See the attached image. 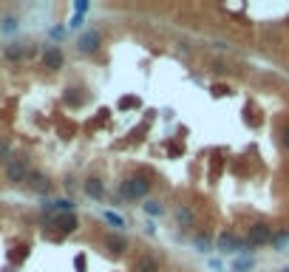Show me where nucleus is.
Listing matches in <instances>:
<instances>
[{
    "mask_svg": "<svg viewBox=\"0 0 289 272\" xmlns=\"http://www.w3.org/2000/svg\"><path fill=\"white\" fill-rule=\"evenodd\" d=\"M122 193L128 199H144V196L151 193V182L144 179V176H130V179L122 182Z\"/></svg>",
    "mask_w": 289,
    "mask_h": 272,
    "instance_id": "f257e3e1",
    "label": "nucleus"
},
{
    "mask_svg": "<svg viewBox=\"0 0 289 272\" xmlns=\"http://www.w3.org/2000/svg\"><path fill=\"white\" fill-rule=\"evenodd\" d=\"M29 159H12L9 162V167H6V176H9V182L12 185H23V182L29 179Z\"/></svg>",
    "mask_w": 289,
    "mask_h": 272,
    "instance_id": "f03ea898",
    "label": "nucleus"
},
{
    "mask_svg": "<svg viewBox=\"0 0 289 272\" xmlns=\"http://www.w3.org/2000/svg\"><path fill=\"white\" fill-rule=\"evenodd\" d=\"M247 241L253 244V247H261V244L272 241V227H269V224H253V227H250Z\"/></svg>",
    "mask_w": 289,
    "mask_h": 272,
    "instance_id": "7ed1b4c3",
    "label": "nucleus"
},
{
    "mask_svg": "<svg viewBox=\"0 0 289 272\" xmlns=\"http://www.w3.org/2000/svg\"><path fill=\"white\" fill-rule=\"evenodd\" d=\"M43 68H49V71H60V68H63V51L54 49V46H49V49L43 51Z\"/></svg>",
    "mask_w": 289,
    "mask_h": 272,
    "instance_id": "20e7f679",
    "label": "nucleus"
},
{
    "mask_svg": "<svg viewBox=\"0 0 289 272\" xmlns=\"http://www.w3.org/2000/svg\"><path fill=\"white\" fill-rule=\"evenodd\" d=\"M80 51L82 54H91V51H97L100 49V34H97V31H85V34L80 37Z\"/></svg>",
    "mask_w": 289,
    "mask_h": 272,
    "instance_id": "39448f33",
    "label": "nucleus"
},
{
    "mask_svg": "<svg viewBox=\"0 0 289 272\" xmlns=\"http://www.w3.org/2000/svg\"><path fill=\"white\" fill-rule=\"evenodd\" d=\"M105 250L114 252V255H119V252L128 250V241H125L122 236H108V238H105Z\"/></svg>",
    "mask_w": 289,
    "mask_h": 272,
    "instance_id": "423d86ee",
    "label": "nucleus"
},
{
    "mask_svg": "<svg viewBox=\"0 0 289 272\" xmlns=\"http://www.w3.org/2000/svg\"><path fill=\"white\" fill-rule=\"evenodd\" d=\"M238 247H241V241L232 236V233H224V236L218 238V250H221V252H235Z\"/></svg>",
    "mask_w": 289,
    "mask_h": 272,
    "instance_id": "0eeeda50",
    "label": "nucleus"
},
{
    "mask_svg": "<svg viewBox=\"0 0 289 272\" xmlns=\"http://www.w3.org/2000/svg\"><path fill=\"white\" fill-rule=\"evenodd\" d=\"M133 269H136V272H159V261H156L153 255H142Z\"/></svg>",
    "mask_w": 289,
    "mask_h": 272,
    "instance_id": "6e6552de",
    "label": "nucleus"
},
{
    "mask_svg": "<svg viewBox=\"0 0 289 272\" xmlns=\"http://www.w3.org/2000/svg\"><path fill=\"white\" fill-rule=\"evenodd\" d=\"M57 227L63 230V233H74V230L80 227V221H77V215L68 213V215H60L57 218Z\"/></svg>",
    "mask_w": 289,
    "mask_h": 272,
    "instance_id": "1a4fd4ad",
    "label": "nucleus"
},
{
    "mask_svg": "<svg viewBox=\"0 0 289 272\" xmlns=\"http://www.w3.org/2000/svg\"><path fill=\"white\" fill-rule=\"evenodd\" d=\"M29 185L34 187L37 193H43V190H49V179H45L43 173H29Z\"/></svg>",
    "mask_w": 289,
    "mask_h": 272,
    "instance_id": "9d476101",
    "label": "nucleus"
},
{
    "mask_svg": "<svg viewBox=\"0 0 289 272\" xmlns=\"http://www.w3.org/2000/svg\"><path fill=\"white\" fill-rule=\"evenodd\" d=\"M85 193L94 196V199H102V185H100V179H88V182H85Z\"/></svg>",
    "mask_w": 289,
    "mask_h": 272,
    "instance_id": "9b49d317",
    "label": "nucleus"
},
{
    "mask_svg": "<svg viewBox=\"0 0 289 272\" xmlns=\"http://www.w3.org/2000/svg\"><path fill=\"white\" fill-rule=\"evenodd\" d=\"M105 221H108V224H114L116 230H122V227H125V218H122L119 213H111V210L105 213Z\"/></svg>",
    "mask_w": 289,
    "mask_h": 272,
    "instance_id": "f8f14e48",
    "label": "nucleus"
},
{
    "mask_svg": "<svg viewBox=\"0 0 289 272\" xmlns=\"http://www.w3.org/2000/svg\"><path fill=\"white\" fill-rule=\"evenodd\" d=\"M144 210H148V215H162V213H165V207H162L159 201H148Z\"/></svg>",
    "mask_w": 289,
    "mask_h": 272,
    "instance_id": "ddd939ff",
    "label": "nucleus"
},
{
    "mask_svg": "<svg viewBox=\"0 0 289 272\" xmlns=\"http://www.w3.org/2000/svg\"><path fill=\"white\" fill-rule=\"evenodd\" d=\"M176 218H179V221H184V224H193V213H190V210H179V213H176Z\"/></svg>",
    "mask_w": 289,
    "mask_h": 272,
    "instance_id": "4468645a",
    "label": "nucleus"
},
{
    "mask_svg": "<svg viewBox=\"0 0 289 272\" xmlns=\"http://www.w3.org/2000/svg\"><path fill=\"white\" fill-rule=\"evenodd\" d=\"M119 108H139V100L136 97H125V100L119 102Z\"/></svg>",
    "mask_w": 289,
    "mask_h": 272,
    "instance_id": "2eb2a0df",
    "label": "nucleus"
},
{
    "mask_svg": "<svg viewBox=\"0 0 289 272\" xmlns=\"http://www.w3.org/2000/svg\"><path fill=\"white\" fill-rule=\"evenodd\" d=\"M74 266H77V272H85V255H77V258H74Z\"/></svg>",
    "mask_w": 289,
    "mask_h": 272,
    "instance_id": "dca6fc26",
    "label": "nucleus"
},
{
    "mask_svg": "<svg viewBox=\"0 0 289 272\" xmlns=\"http://www.w3.org/2000/svg\"><path fill=\"white\" fill-rule=\"evenodd\" d=\"M3 156H9V142H3V139H0V159Z\"/></svg>",
    "mask_w": 289,
    "mask_h": 272,
    "instance_id": "f3484780",
    "label": "nucleus"
},
{
    "mask_svg": "<svg viewBox=\"0 0 289 272\" xmlns=\"http://www.w3.org/2000/svg\"><path fill=\"white\" fill-rule=\"evenodd\" d=\"M9 57H12V60H20L23 51H20V49H9Z\"/></svg>",
    "mask_w": 289,
    "mask_h": 272,
    "instance_id": "a211bd4d",
    "label": "nucleus"
},
{
    "mask_svg": "<svg viewBox=\"0 0 289 272\" xmlns=\"http://www.w3.org/2000/svg\"><path fill=\"white\" fill-rule=\"evenodd\" d=\"M283 148L289 151V128H283Z\"/></svg>",
    "mask_w": 289,
    "mask_h": 272,
    "instance_id": "6ab92c4d",
    "label": "nucleus"
},
{
    "mask_svg": "<svg viewBox=\"0 0 289 272\" xmlns=\"http://www.w3.org/2000/svg\"><path fill=\"white\" fill-rule=\"evenodd\" d=\"M281 272H289V266H286V269H281Z\"/></svg>",
    "mask_w": 289,
    "mask_h": 272,
    "instance_id": "aec40b11",
    "label": "nucleus"
}]
</instances>
